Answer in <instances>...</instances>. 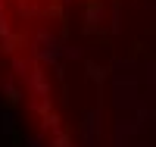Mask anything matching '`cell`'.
<instances>
[{
  "instance_id": "6da1fadb",
  "label": "cell",
  "mask_w": 156,
  "mask_h": 147,
  "mask_svg": "<svg viewBox=\"0 0 156 147\" xmlns=\"http://www.w3.org/2000/svg\"><path fill=\"white\" fill-rule=\"evenodd\" d=\"M0 85L47 147H156V0H0Z\"/></svg>"
}]
</instances>
